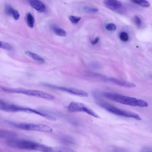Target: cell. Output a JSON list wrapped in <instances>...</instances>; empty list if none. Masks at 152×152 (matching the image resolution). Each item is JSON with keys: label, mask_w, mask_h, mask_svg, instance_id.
Listing matches in <instances>:
<instances>
[{"label": "cell", "mask_w": 152, "mask_h": 152, "mask_svg": "<svg viewBox=\"0 0 152 152\" xmlns=\"http://www.w3.org/2000/svg\"><path fill=\"white\" fill-rule=\"evenodd\" d=\"M8 147L16 149L34 150L41 152H47L50 150V146L29 140L9 139L5 142Z\"/></svg>", "instance_id": "1"}, {"label": "cell", "mask_w": 152, "mask_h": 152, "mask_svg": "<svg viewBox=\"0 0 152 152\" xmlns=\"http://www.w3.org/2000/svg\"><path fill=\"white\" fill-rule=\"evenodd\" d=\"M103 95L105 98L113 101L123 104L140 107H147L148 103L140 99L112 92H104Z\"/></svg>", "instance_id": "2"}, {"label": "cell", "mask_w": 152, "mask_h": 152, "mask_svg": "<svg viewBox=\"0 0 152 152\" xmlns=\"http://www.w3.org/2000/svg\"><path fill=\"white\" fill-rule=\"evenodd\" d=\"M95 102L101 107L114 115L133 118L138 121L142 120L138 115L132 112L118 108L107 102L98 99L96 100Z\"/></svg>", "instance_id": "3"}, {"label": "cell", "mask_w": 152, "mask_h": 152, "mask_svg": "<svg viewBox=\"0 0 152 152\" xmlns=\"http://www.w3.org/2000/svg\"><path fill=\"white\" fill-rule=\"evenodd\" d=\"M5 122L14 128L21 130L28 131H36L51 133L53 129L50 127L46 125L40 124L17 123L6 120Z\"/></svg>", "instance_id": "4"}, {"label": "cell", "mask_w": 152, "mask_h": 152, "mask_svg": "<svg viewBox=\"0 0 152 152\" xmlns=\"http://www.w3.org/2000/svg\"><path fill=\"white\" fill-rule=\"evenodd\" d=\"M7 92L9 93L21 94L49 100H52L54 98L53 96L50 94L35 90L9 88L7 89Z\"/></svg>", "instance_id": "5"}, {"label": "cell", "mask_w": 152, "mask_h": 152, "mask_svg": "<svg viewBox=\"0 0 152 152\" xmlns=\"http://www.w3.org/2000/svg\"><path fill=\"white\" fill-rule=\"evenodd\" d=\"M67 110L70 112H83L96 118H99V116L85 104L73 102H71L67 107Z\"/></svg>", "instance_id": "6"}, {"label": "cell", "mask_w": 152, "mask_h": 152, "mask_svg": "<svg viewBox=\"0 0 152 152\" xmlns=\"http://www.w3.org/2000/svg\"><path fill=\"white\" fill-rule=\"evenodd\" d=\"M9 111L10 112L22 111L33 113L38 115L50 120L55 121L56 119L55 117L49 114L42 113L31 108L23 107L12 104H11L10 106Z\"/></svg>", "instance_id": "7"}, {"label": "cell", "mask_w": 152, "mask_h": 152, "mask_svg": "<svg viewBox=\"0 0 152 152\" xmlns=\"http://www.w3.org/2000/svg\"><path fill=\"white\" fill-rule=\"evenodd\" d=\"M41 85L63 91L69 94L83 97H87L88 93L86 91L75 88L63 86H59L41 83Z\"/></svg>", "instance_id": "8"}, {"label": "cell", "mask_w": 152, "mask_h": 152, "mask_svg": "<svg viewBox=\"0 0 152 152\" xmlns=\"http://www.w3.org/2000/svg\"><path fill=\"white\" fill-rule=\"evenodd\" d=\"M104 80L113 83L115 84L124 87L132 88L135 87L136 84L129 82L119 80L113 77H105Z\"/></svg>", "instance_id": "9"}, {"label": "cell", "mask_w": 152, "mask_h": 152, "mask_svg": "<svg viewBox=\"0 0 152 152\" xmlns=\"http://www.w3.org/2000/svg\"><path fill=\"white\" fill-rule=\"evenodd\" d=\"M103 3L106 7L114 11L120 9L122 5L121 2L117 0H105L104 1Z\"/></svg>", "instance_id": "10"}, {"label": "cell", "mask_w": 152, "mask_h": 152, "mask_svg": "<svg viewBox=\"0 0 152 152\" xmlns=\"http://www.w3.org/2000/svg\"><path fill=\"white\" fill-rule=\"evenodd\" d=\"M30 5L36 10L39 12H43L46 9L44 3L39 0H30L29 1Z\"/></svg>", "instance_id": "11"}, {"label": "cell", "mask_w": 152, "mask_h": 152, "mask_svg": "<svg viewBox=\"0 0 152 152\" xmlns=\"http://www.w3.org/2000/svg\"><path fill=\"white\" fill-rule=\"evenodd\" d=\"M18 136V134L13 131L8 130H2L0 131V137L1 138L14 139Z\"/></svg>", "instance_id": "12"}, {"label": "cell", "mask_w": 152, "mask_h": 152, "mask_svg": "<svg viewBox=\"0 0 152 152\" xmlns=\"http://www.w3.org/2000/svg\"><path fill=\"white\" fill-rule=\"evenodd\" d=\"M25 54L34 60L43 63L45 62L44 59L38 54L32 52L27 51L25 52Z\"/></svg>", "instance_id": "13"}, {"label": "cell", "mask_w": 152, "mask_h": 152, "mask_svg": "<svg viewBox=\"0 0 152 152\" xmlns=\"http://www.w3.org/2000/svg\"><path fill=\"white\" fill-rule=\"evenodd\" d=\"M54 33L57 35L60 36H65L66 34V31L63 29L55 25H53L51 27Z\"/></svg>", "instance_id": "14"}, {"label": "cell", "mask_w": 152, "mask_h": 152, "mask_svg": "<svg viewBox=\"0 0 152 152\" xmlns=\"http://www.w3.org/2000/svg\"><path fill=\"white\" fill-rule=\"evenodd\" d=\"M48 152H76L72 149L68 148L59 147L53 148L51 151Z\"/></svg>", "instance_id": "15"}, {"label": "cell", "mask_w": 152, "mask_h": 152, "mask_svg": "<svg viewBox=\"0 0 152 152\" xmlns=\"http://www.w3.org/2000/svg\"><path fill=\"white\" fill-rule=\"evenodd\" d=\"M26 21L29 27L32 28L34 27V20L33 16L30 13H28L26 14Z\"/></svg>", "instance_id": "16"}, {"label": "cell", "mask_w": 152, "mask_h": 152, "mask_svg": "<svg viewBox=\"0 0 152 152\" xmlns=\"http://www.w3.org/2000/svg\"><path fill=\"white\" fill-rule=\"evenodd\" d=\"M63 143L68 145H72L75 144V140L74 138L69 136L63 137L61 139Z\"/></svg>", "instance_id": "17"}, {"label": "cell", "mask_w": 152, "mask_h": 152, "mask_svg": "<svg viewBox=\"0 0 152 152\" xmlns=\"http://www.w3.org/2000/svg\"><path fill=\"white\" fill-rule=\"evenodd\" d=\"M4 12L7 15L13 17L16 10L10 4H7L4 7Z\"/></svg>", "instance_id": "18"}, {"label": "cell", "mask_w": 152, "mask_h": 152, "mask_svg": "<svg viewBox=\"0 0 152 152\" xmlns=\"http://www.w3.org/2000/svg\"><path fill=\"white\" fill-rule=\"evenodd\" d=\"M132 1L133 3L138 4L142 7H148L150 6V4L149 2L146 0H132Z\"/></svg>", "instance_id": "19"}, {"label": "cell", "mask_w": 152, "mask_h": 152, "mask_svg": "<svg viewBox=\"0 0 152 152\" xmlns=\"http://www.w3.org/2000/svg\"><path fill=\"white\" fill-rule=\"evenodd\" d=\"M0 47L1 48L8 50H12L13 48L10 44L3 41H0Z\"/></svg>", "instance_id": "20"}, {"label": "cell", "mask_w": 152, "mask_h": 152, "mask_svg": "<svg viewBox=\"0 0 152 152\" xmlns=\"http://www.w3.org/2000/svg\"><path fill=\"white\" fill-rule=\"evenodd\" d=\"M81 19L80 17L72 15H71L69 17V19L70 21L72 23L75 24L77 23Z\"/></svg>", "instance_id": "21"}, {"label": "cell", "mask_w": 152, "mask_h": 152, "mask_svg": "<svg viewBox=\"0 0 152 152\" xmlns=\"http://www.w3.org/2000/svg\"><path fill=\"white\" fill-rule=\"evenodd\" d=\"M83 10L87 12L90 13H96L99 11L97 9L88 7H84Z\"/></svg>", "instance_id": "22"}, {"label": "cell", "mask_w": 152, "mask_h": 152, "mask_svg": "<svg viewBox=\"0 0 152 152\" xmlns=\"http://www.w3.org/2000/svg\"><path fill=\"white\" fill-rule=\"evenodd\" d=\"M120 39L124 42L127 41L129 39V36L128 34L125 32H121L119 35Z\"/></svg>", "instance_id": "23"}, {"label": "cell", "mask_w": 152, "mask_h": 152, "mask_svg": "<svg viewBox=\"0 0 152 152\" xmlns=\"http://www.w3.org/2000/svg\"><path fill=\"white\" fill-rule=\"evenodd\" d=\"M105 28L109 31H114L116 29V26L113 23H109L105 26Z\"/></svg>", "instance_id": "24"}, {"label": "cell", "mask_w": 152, "mask_h": 152, "mask_svg": "<svg viewBox=\"0 0 152 152\" xmlns=\"http://www.w3.org/2000/svg\"><path fill=\"white\" fill-rule=\"evenodd\" d=\"M134 21L135 23L138 27H140L141 24V21L140 18L137 15L134 16Z\"/></svg>", "instance_id": "25"}, {"label": "cell", "mask_w": 152, "mask_h": 152, "mask_svg": "<svg viewBox=\"0 0 152 152\" xmlns=\"http://www.w3.org/2000/svg\"><path fill=\"white\" fill-rule=\"evenodd\" d=\"M140 152H152V148L149 147H144L141 149Z\"/></svg>", "instance_id": "26"}, {"label": "cell", "mask_w": 152, "mask_h": 152, "mask_svg": "<svg viewBox=\"0 0 152 152\" xmlns=\"http://www.w3.org/2000/svg\"><path fill=\"white\" fill-rule=\"evenodd\" d=\"M99 38L98 37H96L94 40L91 41V43L93 45H94L96 44L99 41Z\"/></svg>", "instance_id": "27"}, {"label": "cell", "mask_w": 152, "mask_h": 152, "mask_svg": "<svg viewBox=\"0 0 152 152\" xmlns=\"http://www.w3.org/2000/svg\"><path fill=\"white\" fill-rule=\"evenodd\" d=\"M114 152H126L125 150L120 148H117L114 149Z\"/></svg>", "instance_id": "28"}]
</instances>
